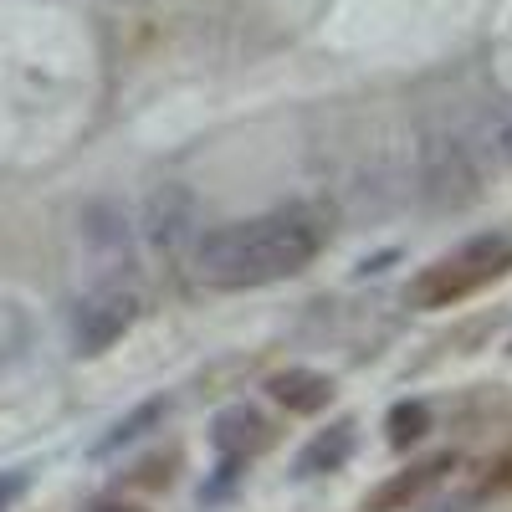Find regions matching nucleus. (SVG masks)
<instances>
[{
    "instance_id": "nucleus-5",
    "label": "nucleus",
    "mask_w": 512,
    "mask_h": 512,
    "mask_svg": "<svg viewBox=\"0 0 512 512\" xmlns=\"http://www.w3.org/2000/svg\"><path fill=\"white\" fill-rule=\"evenodd\" d=\"M277 420L272 415H262L256 405H226L216 420H210V446H216V456H226V461H256L262 451H272L277 446Z\"/></svg>"
},
{
    "instance_id": "nucleus-12",
    "label": "nucleus",
    "mask_w": 512,
    "mask_h": 512,
    "mask_svg": "<svg viewBox=\"0 0 512 512\" xmlns=\"http://www.w3.org/2000/svg\"><path fill=\"white\" fill-rule=\"evenodd\" d=\"M175 466H180V451H164V456L139 461L123 482H128V487H169V482H175Z\"/></svg>"
},
{
    "instance_id": "nucleus-10",
    "label": "nucleus",
    "mask_w": 512,
    "mask_h": 512,
    "mask_svg": "<svg viewBox=\"0 0 512 512\" xmlns=\"http://www.w3.org/2000/svg\"><path fill=\"white\" fill-rule=\"evenodd\" d=\"M431 185L441 200H466L477 190V175H472V164H466V149L461 144H436L431 149Z\"/></svg>"
},
{
    "instance_id": "nucleus-8",
    "label": "nucleus",
    "mask_w": 512,
    "mask_h": 512,
    "mask_svg": "<svg viewBox=\"0 0 512 512\" xmlns=\"http://www.w3.org/2000/svg\"><path fill=\"white\" fill-rule=\"evenodd\" d=\"M354 446H359V425H354V420H333L328 431H318L303 451H297L292 477H297V482H313V477H328V472H344L349 456H354Z\"/></svg>"
},
{
    "instance_id": "nucleus-14",
    "label": "nucleus",
    "mask_w": 512,
    "mask_h": 512,
    "mask_svg": "<svg viewBox=\"0 0 512 512\" xmlns=\"http://www.w3.org/2000/svg\"><path fill=\"white\" fill-rule=\"evenodd\" d=\"M88 512H144L139 502H98V507H88Z\"/></svg>"
},
{
    "instance_id": "nucleus-13",
    "label": "nucleus",
    "mask_w": 512,
    "mask_h": 512,
    "mask_svg": "<svg viewBox=\"0 0 512 512\" xmlns=\"http://www.w3.org/2000/svg\"><path fill=\"white\" fill-rule=\"evenodd\" d=\"M26 487H31V472H0V512H11L21 497H26Z\"/></svg>"
},
{
    "instance_id": "nucleus-11",
    "label": "nucleus",
    "mask_w": 512,
    "mask_h": 512,
    "mask_svg": "<svg viewBox=\"0 0 512 512\" xmlns=\"http://www.w3.org/2000/svg\"><path fill=\"white\" fill-rule=\"evenodd\" d=\"M431 425H436V415H431V405H425V400H400V405H390V415H384V431H390V446L395 451L420 446L425 436H431Z\"/></svg>"
},
{
    "instance_id": "nucleus-4",
    "label": "nucleus",
    "mask_w": 512,
    "mask_h": 512,
    "mask_svg": "<svg viewBox=\"0 0 512 512\" xmlns=\"http://www.w3.org/2000/svg\"><path fill=\"white\" fill-rule=\"evenodd\" d=\"M456 451H436V456H425V461H410L405 472H395V477H384L364 502H359V512H410L431 487H441L451 472H456Z\"/></svg>"
},
{
    "instance_id": "nucleus-6",
    "label": "nucleus",
    "mask_w": 512,
    "mask_h": 512,
    "mask_svg": "<svg viewBox=\"0 0 512 512\" xmlns=\"http://www.w3.org/2000/svg\"><path fill=\"white\" fill-rule=\"evenodd\" d=\"M144 236L159 251H180L200 236V205L185 185H159L144 205Z\"/></svg>"
},
{
    "instance_id": "nucleus-9",
    "label": "nucleus",
    "mask_w": 512,
    "mask_h": 512,
    "mask_svg": "<svg viewBox=\"0 0 512 512\" xmlns=\"http://www.w3.org/2000/svg\"><path fill=\"white\" fill-rule=\"evenodd\" d=\"M169 395H149V400H139L128 415H118L113 425H108V436L93 446V456H113V451H123V446H134V441H144V436H154V431H164V420H169Z\"/></svg>"
},
{
    "instance_id": "nucleus-2",
    "label": "nucleus",
    "mask_w": 512,
    "mask_h": 512,
    "mask_svg": "<svg viewBox=\"0 0 512 512\" xmlns=\"http://www.w3.org/2000/svg\"><path fill=\"white\" fill-rule=\"evenodd\" d=\"M502 277H512V236L487 231V236H472V241L451 246L446 256H436L431 267H420L410 277V287H405V303L420 308V313L456 308V303L487 292Z\"/></svg>"
},
{
    "instance_id": "nucleus-1",
    "label": "nucleus",
    "mask_w": 512,
    "mask_h": 512,
    "mask_svg": "<svg viewBox=\"0 0 512 512\" xmlns=\"http://www.w3.org/2000/svg\"><path fill=\"white\" fill-rule=\"evenodd\" d=\"M328 241H333V210L318 200H287L262 210V216L200 231L190 267L195 282L210 292H251L308 272Z\"/></svg>"
},
{
    "instance_id": "nucleus-3",
    "label": "nucleus",
    "mask_w": 512,
    "mask_h": 512,
    "mask_svg": "<svg viewBox=\"0 0 512 512\" xmlns=\"http://www.w3.org/2000/svg\"><path fill=\"white\" fill-rule=\"evenodd\" d=\"M144 318V297L134 282H98L88 287L72 303V318H67V333H72V354L93 359V354H108L123 333H134V323Z\"/></svg>"
},
{
    "instance_id": "nucleus-7",
    "label": "nucleus",
    "mask_w": 512,
    "mask_h": 512,
    "mask_svg": "<svg viewBox=\"0 0 512 512\" xmlns=\"http://www.w3.org/2000/svg\"><path fill=\"white\" fill-rule=\"evenodd\" d=\"M333 395H338L333 374L308 369V364H287V369H277L267 379V400L282 405L287 415H323L333 405Z\"/></svg>"
},
{
    "instance_id": "nucleus-15",
    "label": "nucleus",
    "mask_w": 512,
    "mask_h": 512,
    "mask_svg": "<svg viewBox=\"0 0 512 512\" xmlns=\"http://www.w3.org/2000/svg\"><path fill=\"white\" fill-rule=\"evenodd\" d=\"M502 159H512V123L502 128Z\"/></svg>"
},
{
    "instance_id": "nucleus-16",
    "label": "nucleus",
    "mask_w": 512,
    "mask_h": 512,
    "mask_svg": "<svg viewBox=\"0 0 512 512\" xmlns=\"http://www.w3.org/2000/svg\"><path fill=\"white\" fill-rule=\"evenodd\" d=\"M507 354H512V344H507Z\"/></svg>"
}]
</instances>
